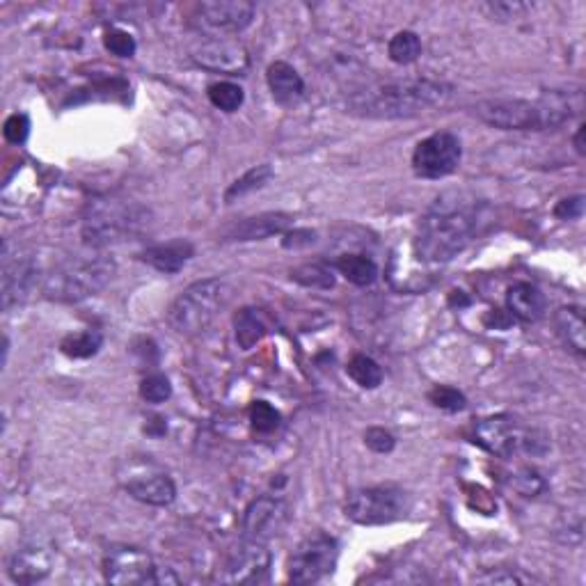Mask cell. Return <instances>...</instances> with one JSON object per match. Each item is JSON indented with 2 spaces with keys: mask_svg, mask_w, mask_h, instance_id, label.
<instances>
[{
  "mask_svg": "<svg viewBox=\"0 0 586 586\" xmlns=\"http://www.w3.org/2000/svg\"><path fill=\"white\" fill-rule=\"evenodd\" d=\"M488 204L467 190H447L435 197L419 220L415 252L429 264H447L470 245L486 223Z\"/></svg>",
  "mask_w": 586,
  "mask_h": 586,
  "instance_id": "6da1fadb",
  "label": "cell"
},
{
  "mask_svg": "<svg viewBox=\"0 0 586 586\" xmlns=\"http://www.w3.org/2000/svg\"><path fill=\"white\" fill-rule=\"evenodd\" d=\"M454 94V87L431 81V78H413V81H394L369 85L353 92L346 101L348 113L369 120H401L429 113L445 106Z\"/></svg>",
  "mask_w": 586,
  "mask_h": 586,
  "instance_id": "7a4b0ae2",
  "label": "cell"
},
{
  "mask_svg": "<svg viewBox=\"0 0 586 586\" xmlns=\"http://www.w3.org/2000/svg\"><path fill=\"white\" fill-rule=\"evenodd\" d=\"M582 94L566 90L543 92L529 99H486L474 106V115L483 124L502 131H550L570 122L580 113Z\"/></svg>",
  "mask_w": 586,
  "mask_h": 586,
  "instance_id": "3957f363",
  "label": "cell"
},
{
  "mask_svg": "<svg viewBox=\"0 0 586 586\" xmlns=\"http://www.w3.org/2000/svg\"><path fill=\"white\" fill-rule=\"evenodd\" d=\"M115 271V261L106 255L74 257L62 261L44 277L42 291L55 303H83L104 291L115 277Z\"/></svg>",
  "mask_w": 586,
  "mask_h": 586,
  "instance_id": "277c9868",
  "label": "cell"
},
{
  "mask_svg": "<svg viewBox=\"0 0 586 586\" xmlns=\"http://www.w3.org/2000/svg\"><path fill=\"white\" fill-rule=\"evenodd\" d=\"M229 298H232V284L225 277H207V280L193 282L170 305V326L184 337L202 335L229 303Z\"/></svg>",
  "mask_w": 586,
  "mask_h": 586,
  "instance_id": "5b68a950",
  "label": "cell"
},
{
  "mask_svg": "<svg viewBox=\"0 0 586 586\" xmlns=\"http://www.w3.org/2000/svg\"><path fill=\"white\" fill-rule=\"evenodd\" d=\"M152 225V211L138 202H97L83 220V241L90 248L129 241Z\"/></svg>",
  "mask_w": 586,
  "mask_h": 586,
  "instance_id": "8992f818",
  "label": "cell"
},
{
  "mask_svg": "<svg viewBox=\"0 0 586 586\" xmlns=\"http://www.w3.org/2000/svg\"><path fill=\"white\" fill-rule=\"evenodd\" d=\"M474 440L500 458L516 456H543L550 447L548 435L532 424H525L513 415H493L477 422Z\"/></svg>",
  "mask_w": 586,
  "mask_h": 586,
  "instance_id": "52a82bcc",
  "label": "cell"
},
{
  "mask_svg": "<svg viewBox=\"0 0 586 586\" xmlns=\"http://www.w3.org/2000/svg\"><path fill=\"white\" fill-rule=\"evenodd\" d=\"M410 497L397 486H369L348 493L344 513L346 518L362 527L390 525L406 516Z\"/></svg>",
  "mask_w": 586,
  "mask_h": 586,
  "instance_id": "ba28073f",
  "label": "cell"
},
{
  "mask_svg": "<svg viewBox=\"0 0 586 586\" xmlns=\"http://www.w3.org/2000/svg\"><path fill=\"white\" fill-rule=\"evenodd\" d=\"M106 582L117 586L136 584H179V577L170 568H158L145 550L133 545H115L104 554Z\"/></svg>",
  "mask_w": 586,
  "mask_h": 586,
  "instance_id": "9c48e42d",
  "label": "cell"
},
{
  "mask_svg": "<svg viewBox=\"0 0 586 586\" xmlns=\"http://www.w3.org/2000/svg\"><path fill=\"white\" fill-rule=\"evenodd\" d=\"M339 559V543L328 534H312L296 545L289 557V580L293 584H316L332 575Z\"/></svg>",
  "mask_w": 586,
  "mask_h": 586,
  "instance_id": "30bf717a",
  "label": "cell"
},
{
  "mask_svg": "<svg viewBox=\"0 0 586 586\" xmlns=\"http://www.w3.org/2000/svg\"><path fill=\"white\" fill-rule=\"evenodd\" d=\"M463 158V145L449 131L433 133L419 142L413 152V170L422 179H445L458 170Z\"/></svg>",
  "mask_w": 586,
  "mask_h": 586,
  "instance_id": "8fae6325",
  "label": "cell"
},
{
  "mask_svg": "<svg viewBox=\"0 0 586 586\" xmlns=\"http://www.w3.org/2000/svg\"><path fill=\"white\" fill-rule=\"evenodd\" d=\"M291 509L282 497L261 495L248 504L243 513V536L250 541L268 543L271 538L280 536L284 527L289 525Z\"/></svg>",
  "mask_w": 586,
  "mask_h": 586,
  "instance_id": "7c38bea8",
  "label": "cell"
},
{
  "mask_svg": "<svg viewBox=\"0 0 586 586\" xmlns=\"http://www.w3.org/2000/svg\"><path fill=\"white\" fill-rule=\"evenodd\" d=\"M273 566V554L261 541H245L229 554L223 568V582L227 584H261L268 580Z\"/></svg>",
  "mask_w": 586,
  "mask_h": 586,
  "instance_id": "4fadbf2b",
  "label": "cell"
},
{
  "mask_svg": "<svg viewBox=\"0 0 586 586\" xmlns=\"http://www.w3.org/2000/svg\"><path fill=\"white\" fill-rule=\"evenodd\" d=\"M193 19L202 30L213 35L241 33L255 19V5L245 0H213L195 7Z\"/></svg>",
  "mask_w": 586,
  "mask_h": 586,
  "instance_id": "5bb4252c",
  "label": "cell"
},
{
  "mask_svg": "<svg viewBox=\"0 0 586 586\" xmlns=\"http://www.w3.org/2000/svg\"><path fill=\"white\" fill-rule=\"evenodd\" d=\"M39 268L28 255H10V248L3 245V310H12L30 296L37 282Z\"/></svg>",
  "mask_w": 586,
  "mask_h": 586,
  "instance_id": "9a60e30c",
  "label": "cell"
},
{
  "mask_svg": "<svg viewBox=\"0 0 586 586\" xmlns=\"http://www.w3.org/2000/svg\"><path fill=\"white\" fill-rule=\"evenodd\" d=\"M195 65L202 69L216 71V74H243L250 65L248 51L243 49L241 44L229 42L223 37H213L209 42H202L193 51Z\"/></svg>",
  "mask_w": 586,
  "mask_h": 586,
  "instance_id": "2e32d148",
  "label": "cell"
},
{
  "mask_svg": "<svg viewBox=\"0 0 586 586\" xmlns=\"http://www.w3.org/2000/svg\"><path fill=\"white\" fill-rule=\"evenodd\" d=\"M124 490L133 500L149 506H170L177 500V486L165 472L138 470L124 479Z\"/></svg>",
  "mask_w": 586,
  "mask_h": 586,
  "instance_id": "e0dca14e",
  "label": "cell"
},
{
  "mask_svg": "<svg viewBox=\"0 0 586 586\" xmlns=\"http://www.w3.org/2000/svg\"><path fill=\"white\" fill-rule=\"evenodd\" d=\"M53 566L51 552L42 545H23L7 561V575L14 584H37L49 577Z\"/></svg>",
  "mask_w": 586,
  "mask_h": 586,
  "instance_id": "ac0fdd59",
  "label": "cell"
},
{
  "mask_svg": "<svg viewBox=\"0 0 586 586\" xmlns=\"http://www.w3.org/2000/svg\"><path fill=\"white\" fill-rule=\"evenodd\" d=\"M293 225L289 213H259V216L245 218L241 223L232 225L225 232V241L232 243H248V241H264L275 234H284Z\"/></svg>",
  "mask_w": 586,
  "mask_h": 586,
  "instance_id": "d6986e66",
  "label": "cell"
},
{
  "mask_svg": "<svg viewBox=\"0 0 586 586\" xmlns=\"http://www.w3.org/2000/svg\"><path fill=\"white\" fill-rule=\"evenodd\" d=\"M193 255H195L193 243L177 239V241H170V243L154 245V248H147L140 255V259L145 261L147 266L156 268L158 273L172 275V273H179L181 268H184L188 261L193 259Z\"/></svg>",
  "mask_w": 586,
  "mask_h": 586,
  "instance_id": "ffe728a7",
  "label": "cell"
},
{
  "mask_svg": "<svg viewBox=\"0 0 586 586\" xmlns=\"http://www.w3.org/2000/svg\"><path fill=\"white\" fill-rule=\"evenodd\" d=\"M506 307L511 316H516L522 323H536L545 314V296L543 291L529 282H516L506 293Z\"/></svg>",
  "mask_w": 586,
  "mask_h": 586,
  "instance_id": "44dd1931",
  "label": "cell"
},
{
  "mask_svg": "<svg viewBox=\"0 0 586 586\" xmlns=\"http://www.w3.org/2000/svg\"><path fill=\"white\" fill-rule=\"evenodd\" d=\"M266 81L273 92V99L282 106L296 104V101L303 97V92H305L303 76H300L298 71L289 65V62H282V60H277V62H273L271 67H268Z\"/></svg>",
  "mask_w": 586,
  "mask_h": 586,
  "instance_id": "7402d4cb",
  "label": "cell"
},
{
  "mask_svg": "<svg viewBox=\"0 0 586 586\" xmlns=\"http://www.w3.org/2000/svg\"><path fill=\"white\" fill-rule=\"evenodd\" d=\"M554 323H557V330L564 344L573 348L577 355H584L586 351V326H584V310L577 305L559 307L557 314H554Z\"/></svg>",
  "mask_w": 586,
  "mask_h": 586,
  "instance_id": "603a6c76",
  "label": "cell"
},
{
  "mask_svg": "<svg viewBox=\"0 0 586 586\" xmlns=\"http://www.w3.org/2000/svg\"><path fill=\"white\" fill-rule=\"evenodd\" d=\"M234 335L243 351L255 348L268 335V321L264 312L255 310V307H243L234 319Z\"/></svg>",
  "mask_w": 586,
  "mask_h": 586,
  "instance_id": "cb8c5ba5",
  "label": "cell"
},
{
  "mask_svg": "<svg viewBox=\"0 0 586 586\" xmlns=\"http://www.w3.org/2000/svg\"><path fill=\"white\" fill-rule=\"evenodd\" d=\"M335 268L355 287H371L378 277L376 261L364 255H342L335 261Z\"/></svg>",
  "mask_w": 586,
  "mask_h": 586,
  "instance_id": "d4e9b609",
  "label": "cell"
},
{
  "mask_svg": "<svg viewBox=\"0 0 586 586\" xmlns=\"http://www.w3.org/2000/svg\"><path fill=\"white\" fill-rule=\"evenodd\" d=\"M104 346V335L99 330H85L76 332V335H67L60 342V351L67 355V358L74 360H87L92 355L99 353V348Z\"/></svg>",
  "mask_w": 586,
  "mask_h": 586,
  "instance_id": "484cf974",
  "label": "cell"
},
{
  "mask_svg": "<svg viewBox=\"0 0 586 586\" xmlns=\"http://www.w3.org/2000/svg\"><path fill=\"white\" fill-rule=\"evenodd\" d=\"M271 179H273V168H271V165H268V163L257 165V168L248 170V172L243 174V177L236 179L234 184L227 188L225 202L232 204L236 200H241V197L255 193V190H259V188H264Z\"/></svg>",
  "mask_w": 586,
  "mask_h": 586,
  "instance_id": "4316f807",
  "label": "cell"
},
{
  "mask_svg": "<svg viewBox=\"0 0 586 586\" xmlns=\"http://www.w3.org/2000/svg\"><path fill=\"white\" fill-rule=\"evenodd\" d=\"M346 374L351 376L362 390H376V387L383 383V369H380V364L364 353L353 355L346 367Z\"/></svg>",
  "mask_w": 586,
  "mask_h": 586,
  "instance_id": "83f0119b",
  "label": "cell"
},
{
  "mask_svg": "<svg viewBox=\"0 0 586 586\" xmlns=\"http://www.w3.org/2000/svg\"><path fill=\"white\" fill-rule=\"evenodd\" d=\"M387 55H390L394 65H413L419 55H422V42H419V37L413 30H401L387 44Z\"/></svg>",
  "mask_w": 586,
  "mask_h": 586,
  "instance_id": "f1b7e54d",
  "label": "cell"
},
{
  "mask_svg": "<svg viewBox=\"0 0 586 586\" xmlns=\"http://www.w3.org/2000/svg\"><path fill=\"white\" fill-rule=\"evenodd\" d=\"M209 101L218 110H225V113H236L243 106L245 94L243 87L236 85L232 81H220L209 85Z\"/></svg>",
  "mask_w": 586,
  "mask_h": 586,
  "instance_id": "f546056e",
  "label": "cell"
},
{
  "mask_svg": "<svg viewBox=\"0 0 586 586\" xmlns=\"http://www.w3.org/2000/svg\"><path fill=\"white\" fill-rule=\"evenodd\" d=\"M291 280L312 289H332L335 287V275L326 264H303L291 271Z\"/></svg>",
  "mask_w": 586,
  "mask_h": 586,
  "instance_id": "4dcf8cb0",
  "label": "cell"
},
{
  "mask_svg": "<svg viewBox=\"0 0 586 586\" xmlns=\"http://www.w3.org/2000/svg\"><path fill=\"white\" fill-rule=\"evenodd\" d=\"M429 401L435 408L445 410V413H461V410L467 406V399L463 397V392H458L456 387H449V385H435L429 392Z\"/></svg>",
  "mask_w": 586,
  "mask_h": 586,
  "instance_id": "1f68e13d",
  "label": "cell"
},
{
  "mask_svg": "<svg viewBox=\"0 0 586 586\" xmlns=\"http://www.w3.org/2000/svg\"><path fill=\"white\" fill-rule=\"evenodd\" d=\"M104 46H106V51L117 55V58H133V55H136V51H138L136 37H133L131 33H126V30H122V28L106 30Z\"/></svg>",
  "mask_w": 586,
  "mask_h": 586,
  "instance_id": "d6a6232c",
  "label": "cell"
},
{
  "mask_svg": "<svg viewBox=\"0 0 586 586\" xmlns=\"http://www.w3.org/2000/svg\"><path fill=\"white\" fill-rule=\"evenodd\" d=\"M481 10L486 12L490 19L511 21V19L525 17L527 12L534 10V5H529V3H509V0H495V3H483Z\"/></svg>",
  "mask_w": 586,
  "mask_h": 586,
  "instance_id": "836d02e7",
  "label": "cell"
},
{
  "mask_svg": "<svg viewBox=\"0 0 586 586\" xmlns=\"http://www.w3.org/2000/svg\"><path fill=\"white\" fill-rule=\"evenodd\" d=\"M250 422L259 433H271L280 426V413L268 401H255L250 406Z\"/></svg>",
  "mask_w": 586,
  "mask_h": 586,
  "instance_id": "e575fe53",
  "label": "cell"
},
{
  "mask_svg": "<svg viewBox=\"0 0 586 586\" xmlns=\"http://www.w3.org/2000/svg\"><path fill=\"white\" fill-rule=\"evenodd\" d=\"M140 397L147 403H163L172 397V385L163 374H152L140 383Z\"/></svg>",
  "mask_w": 586,
  "mask_h": 586,
  "instance_id": "d590c367",
  "label": "cell"
},
{
  "mask_svg": "<svg viewBox=\"0 0 586 586\" xmlns=\"http://www.w3.org/2000/svg\"><path fill=\"white\" fill-rule=\"evenodd\" d=\"M28 133H30V120H28V115L14 113V115H10L5 120L3 136H5L7 142H10V145H23V142L28 140Z\"/></svg>",
  "mask_w": 586,
  "mask_h": 586,
  "instance_id": "8d00e7d4",
  "label": "cell"
},
{
  "mask_svg": "<svg viewBox=\"0 0 586 586\" xmlns=\"http://www.w3.org/2000/svg\"><path fill=\"white\" fill-rule=\"evenodd\" d=\"M364 445H367L371 451H376V454H390V451L397 447V438H394L387 429L374 426V429L364 433Z\"/></svg>",
  "mask_w": 586,
  "mask_h": 586,
  "instance_id": "74e56055",
  "label": "cell"
},
{
  "mask_svg": "<svg viewBox=\"0 0 586 586\" xmlns=\"http://www.w3.org/2000/svg\"><path fill=\"white\" fill-rule=\"evenodd\" d=\"M477 582H481V584H529V582H536V580L529 575L516 573V570L502 568V570H497V573H488V575L477 577Z\"/></svg>",
  "mask_w": 586,
  "mask_h": 586,
  "instance_id": "f35d334b",
  "label": "cell"
},
{
  "mask_svg": "<svg viewBox=\"0 0 586 586\" xmlns=\"http://www.w3.org/2000/svg\"><path fill=\"white\" fill-rule=\"evenodd\" d=\"M584 213V197L582 195H573L561 200L557 207H554V216L559 220H577Z\"/></svg>",
  "mask_w": 586,
  "mask_h": 586,
  "instance_id": "ab89813d",
  "label": "cell"
},
{
  "mask_svg": "<svg viewBox=\"0 0 586 586\" xmlns=\"http://www.w3.org/2000/svg\"><path fill=\"white\" fill-rule=\"evenodd\" d=\"M516 488L525 497H536L545 486H543L541 477H538V474L534 470H520L516 474Z\"/></svg>",
  "mask_w": 586,
  "mask_h": 586,
  "instance_id": "60d3db41",
  "label": "cell"
},
{
  "mask_svg": "<svg viewBox=\"0 0 586 586\" xmlns=\"http://www.w3.org/2000/svg\"><path fill=\"white\" fill-rule=\"evenodd\" d=\"M316 241V234L310 232V229H293V232H284L282 245L284 248H305V245H312Z\"/></svg>",
  "mask_w": 586,
  "mask_h": 586,
  "instance_id": "b9f144b4",
  "label": "cell"
},
{
  "mask_svg": "<svg viewBox=\"0 0 586 586\" xmlns=\"http://www.w3.org/2000/svg\"><path fill=\"white\" fill-rule=\"evenodd\" d=\"M575 147H577V154H584V126H580V129H577Z\"/></svg>",
  "mask_w": 586,
  "mask_h": 586,
  "instance_id": "7bdbcfd3",
  "label": "cell"
}]
</instances>
